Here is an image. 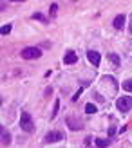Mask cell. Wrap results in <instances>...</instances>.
<instances>
[{"mask_svg":"<svg viewBox=\"0 0 132 148\" xmlns=\"http://www.w3.org/2000/svg\"><path fill=\"white\" fill-rule=\"evenodd\" d=\"M20 127H22V130H25V132H33L34 130V123H33L31 114H29V112H22V116H20Z\"/></svg>","mask_w":132,"mask_h":148,"instance_id":"6da1fadb","label":"cell"},{"mask_svg":"<svg viewBox=\"0 0 132 148\" xmlns=\"http://www.w3.org/2000/svg\"><path fill=\"white\" fill-rule=\"evenodd\" d=\"M20 56L24 58V60H33V58H40L42 56V51L38 47H25L20 53Z\"/></svg>","mask_w":132,"mask_h":148,"instance_id":"7a4b0ae2","label":"cell"},{"mask_svg":"<svg viewBox=\"0 0 132 148\" xmlns=\"http://www.w3.org/2000/svg\"><path fill=\"white\" fill-rule=\"evenodd\" d=\"M130 105H132V99H130V98H120L118 101H116V107H118V110H120L121 114L129 112Z\"/></svg>","mask_w":132,"mask_h":148,"instance_id":"3957f363","label":"cell"},{"mask_svg":"<svg viewBox=\"0 0 132 148\" xmlns=\"http://www.w3.org/2000/svg\"><path fill=\"white\" fill-rule=\"evenodd\" d=\"M62 139H65L63 132H49L45 136V143H56V141H62Z\"/></svg>","mask_w":132,"mask_h":148,"instance_id":"277c9868","label":"cell"},{"mask_svg":"<svg viewBox=\"0 0 132 148\" xmlns=\"http://www.w3.org/2000/svg\"><path fill=\"white\" fill-rule=\"evenodd\" d=\"M78 62V54L74 53V51H67L63 56V63L65 65H72V63H76Z\"/></svg>","mask_w":132,"mask_h":148,"instance_id":"5b68a950","label":"cell"},{"mask_svg":"<svg viewBox=\"0 0 132 148\" xmlns=\"http://www.w3.org/2000/svg\"><path fill=\"white\" fill-rule=\"evenodd\" d=\"M87 60H89V62L94 65V67H98L101 56H100V53H96V51H89V53H87Z\"/></svg>","mask_w":132,"mask_h":148,"instance_id":"8992f818","label":"cell"},{"mask_svg":"<svg viewBox=\"0 0 132 148\" xmlns=\"http://www.w3.org/2000/svg\"><path fill=\"white\" fill-rule=\"evenodd\" d=\"M67 125H69L71 130H82L83 128V125L80 123V121H76L74 117H67Z\"/></svg>","mask_w":132,"mask_h":148,"instance_id":"52a82bcc","label":"cell"},{"mask_svg":"<svg viewBox=\"0 0 132 148\" xmlns=\"http://www.w3.org/2000/svg\"><path fill=\"white\" fill-rule=\"evenodd\" d=\"M125 14H118V16L114 18V29H123L125 27Z\"/></svg>","mask_w":132,"mask_h":148,"instance_id":"ba28073f","label":"cell"},{"mask_svg":"<svg viewBox=\"0 0 132 148\" xmlns=\"http://www.w3.org/2000/svg\"><path fill=\"white\" fill-rule=\"evenodd\" d=\"M9 143H11V136H9V132H7L6 128H2V145L7 146Z\"/></svg>","mask_w":132,"mask_h":148,"instance_id":"9c48e42d","label":"cell"},{"mask_svg":"<svg viewBox=\"0 0 132 148\" xmlns=\"http://www.w3.org/2000/svg\"><path fill=\"white\" fill-rule=\"evenodd\" d=\"M109 60H111V62L114 63V67H120V56H118V54L111 53V54H109Z\"/></svg>","mask_w":132,"mask_h":148,"instance_id":"30bf717a","label":"cell"},{"mask_svg":"<svg viewBox=\"0 0 132 148\" xmlns=\"http://www.w3.org/2000/svg\"><path fill=\"white\" fill-rule=\"evenodd\" d=\"M123 88H125L127 92H132V78L127 79V81H123Z\"/></svg>","mask_w":132,"mask_h":148,"instance_id":"8fae6325","label":"cell"},{"mask_svg":"<svg viewBox=\"0 0 132 148\" xmlns=\"http://www.w3.org/2000/svg\"><path fill=\"white\" fill-rule=\"evenodd\" d=\"M85 112L87 114H94V112H96V107H94L92 103H87V105H85Z\"/></svg>","mask_w":132,"mask_h":148,"instance_id":"7c38bea8","label":"cell"},{"mask_svg":"<svg viewBox=\"0 0 132 148\" xmlns=\"http://www.w3.org/2000/svg\"><path fill=\"white\" fill-rule=\"evenodd\" d=\"M33 18H34V20H40V22H43V24H47V18L43 16L42 13H34V14H33Z\"/></svg>","mask_w":132,"mask_h":148,"instance_id":"4fadbf2b","label":"cell"},{"mask_svg":"<svg viewBox=\"0 0 132 148\" xmlns=\"http://www.w3.org/2000/svg\"><path fill=\"white\" fill-rule=\"evenodd\" d=\"M96 146H109V139H96Z\"/></svg>","mask_w":132,"mask_h":148,"instance_id":"5bb4252c","label":"cell"},{"mask_svg":"<svg viewBox=\"0 0 132 148\" xmlns=\"http://www.w3.org/2000/svg\"><path fill=\"white\" fill-rule=\"evenodd\" d=\"M58 110H60V101H54V107H53V117H56V114H58Z\"/></svg>","mask_w":132,"mask_h":148,"instance_id":"9a60e30c","label":"cell"},{"mask_svg":"<svg viewBox=\"0 0 132 148\" xmlns=\"http://www.w3.org/2000/svg\"><path fill=\"white\" fill-rule=\"evenodd\" d=\"M0 33H2L4 36H6V34H9V33H11V25H4L2 29H0Z\"/></svg>","mask_w":132,"mask_h":148,"instance_id":"2e32d148","label":"cell"},{"mask_svg":"<svg viewBox=\"0 0 132 148\" xmlns=\"http://www.w3.org/2000/svg\"><path fill=\"white\" fill-rule=\"evenodd\" d=\"M80 94H82V90H78L74 96H72V101H78V98H80Z\"/></svg>","mask_w":132,"mask_h":148,"instance_id":"e0dca14e","label":"cell"},{"mask_svg":"<svg viewBox=\"0 0 132 148\" xmlns=\"http://www.w3.org/2000/svg\"><path fill=\"white\" fill-rule=\"evenodd\" d=\"M56 9H58V5H56V4H53V5H51V13H53V14L56 13Z\"/></svg>","mask_w":132,"mask_h":148,"instance_id":"ac0fdd59","label":"cell"},{"mask_svg":"<svg viewBox=\"0 0 132 148\" xmlns=\"http://www.w3.org/2000/svg\"><path fill=\"white\" fill-rule=\"evenodd\" d=\"M11 2H22V0H11Z\"/></svg>","mask_w":132,"mask_h":148,"instance_id":"d6986e66","label":"cell"},{"mask_svg":"<svg viewBox=\"0 0 132 148\" xmlns=\"http://www.w3.org/2000/svg\"><path fill=\"white\" fill-rule=\"evenodd\" d=\"M72 2H76V0H72Z\"/></svg>","mask_w":132,"mask_h":148,"instance_id":"ffe728a7","label":"cell"}]
</instances>
